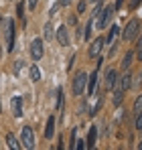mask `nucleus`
<instances>
[{
	"instance_id": "f257e3e1",
	"label": "nucleus",
	"mask_w": 142,
	"mask_h": 150,
	"mask_svg": "<svg viewBox=\"0 0 142 150\" xmlns=\"http://www.w3.org/2000/svg\"><path fill=\"white\" fill-rule=\"evenodd\" d=\"M0 26H2V30H4L6 51H8V53H12V51H14V21H12V18H4Z\"/></svg>"
},
{
	"instance_id": "f03ea898",
	"label": "nucleus",
	"mask_w": 142,
	"mask_h": 150,
	"mask_svg": "<svg viewBox=\"0 0 142 150\" xmlns=\"http://www.w3.org/2000/svg\"><path fill=\"white\" fill-rule=\"evenodd\" d=\"M138 33H140V18H132V21H130L128 25L124 26L122 39H124V41H134Z\"/></svg>"
},
{
	"instance_id": "7ed1b4c3",
	"label": "nucleus",
	"mask_w": 142,
	"mask_h": 150,
	"mask_svg": "<svg viewBox=\"0 0 142 150\" xmlns=\"http://www.w3.org/2000/svg\"><path fill=\"white\" fill-rule=\"evenodd\" d=\"M21 144H23V148H26V150L35 148V134H33V128H31V126H23V132H21Z\"/></svg>"
},
{
	"instance_id": "20e7f679",
	"label": "nucleus",
	"mask_w": 142,
	"mask_h": 150,
	"mask_svg": "<svg viewBox=\"0 0 142 150\" xmlns=\"http://www.w3.org/2000/svg\"><path fill=\"white\" fill-rule=\"evenodd\" d=\"M85 83H87V73H77L75 75V79H73V83H71V89H73V96H81L83 93V89H85Z\"/></svg>"
},
{
	"instance_id": "39448f33",
	"label": "nucleus",
	"mask_w": 142,
	"mask_h": 150,
	"mask_svg": "<svg viewBox=\"0 0 142 150\" xmlns=\"http://www.w3.org/2000/svg\"><path fill=\"white\" fill-rule=\"evenodd\" d=\"M97 16H99L97 26H99V28H106V26H108V23L112 21V16H114V4H108L106 8H102Z\"/></svg>"
},
{
	"instance_id": "423d86ee",
	"label": "nucleus",
	"mask_w": 142,
	"mask_h": 150,
	"mask_svg": "<svg viewBox=\"0 0 142 150\" xmlns=\"http://www.w3.org/2000/svg\"><path fill=\"white\" fill-rule=\"evenodd\" d=\"M43 39H35L33 43H31V57H33V61H41L43 59Z\"/></svg>"
},
{
	"instance_id": "0eeeda50",
	"label": "nucleus",
	"mask_w": 142,
	"mask_h": 150,
	"mask_svg": "<svg viewBox=\"0 0 142 150\" xmlns=\"http://www.w3.org/2000/svg\"><path fill=\"white\" fill-rule=\"evenodd\" d=\"M104 45H106V37H97L94 43L89 45V51H87V55H89V57H97V55L102 53V49H104Z\"/></svg>"
},
{
	"instance_id": "6e6552de",
	"label": "nucleus",
	"mask_w": 142,
	"mask_h": 150,
	"mask_svg": "<svg viewBox=\"0 0 142 150\" xmlns=\"http://www.w3.org/2000/svg\"><path fill=\"white\" fill-rule=\"evenodd\" d=\"M55 37H57V41H59L61 47H69V33H67V26H59Z\"/></svg>"
},
{
	"instance_id": "1a4fd4ad",
	"label": "nucleus",
	"mask_w": 142,
	"mask_h": 150,
	"mask_svg": "<svg viewBox=\"0 0 142 150\" xmlns=\"http://www.w3.org/2000/svg\"><path fill=\"white\" fill-rule=\"evenodd\" d=\"M10 105H12V114L16 116V118H21L23 116V98H12L10 100Z\"/></svg>"
},
{
	"instance_id": "9d476101",
	"label": "nucleus",
	"mask_w": 142,
	"mask_h": 150,
	"mask_svg": "<svg viewBox=\"0 0 142 150\" xmlns=\"http://www.w3.org/2000/svg\"><path fill=\"white\" fill-rule=\"evenodd\" d=\"M116 77H118V73H116L114 69H108V71H106V91H110V89L116 85Z\"/></svg>"
},
{
	"instance_id": "9b49d317",
	"label": "nucleus",
	"mask_w": 142,
	"mask_h": 150,
	"mask_svg": "<svg viewBox=\"0 0 142 150\" xmlns=\"http://www.w3.org/2000/svg\"><path fill=\"white\" fill-rule=\"evenodd\" d=\"M87 77H89V79H87V83H85V85H87V93H89V96H95V85H97V71H94L92 75H87Z\"/></svg>"
},
{
	"instance_id": "f8f14e48",
	"label": "nucleus",
	"mask_w": 142,
	"mask_h": 150,
	"mask_svg": "<svg viewBox=\"0 0 142 150\" xmlns=\"http://www.w3.org/2000/svg\"><path fill=\"white\" fill-rule=\"evenodd\" d=\"M53 134H55V116H49L47 126H45V138L51 140V138H53Z\"/></svg>"
},
{
	"instance_id": "ddd939ff",
	"label": "nucleus",
	"mask_w": 142,
	"mask_h": 150,
	"mask_svg": "<svg viewBox=\"0 0 142 150\" xmlns=\"http://www.w3.org/2000/svg\"><path fill=\"white\" fill-rule=\"evenodd\" d=\"M95 140H97V128L92 126V130H89V134H87V140H85V146H87V148H94Z\"/></svg>"
},
{
	"instance_id": "4468645a",
	"label": "nucleus",
	"mask_w": 142,
	"mask_h": 150,
	"mask_svg": "<svg viewBox=\"0 0 142 150\" xmlns=\"http://www.w3.org/2000/svg\"><path fill=\"white\" fill-rule=\"evenodd\" d=\"M130 85H132V75H130V73H124L122 77H120V89H122V91H126Z\"/></svg>"
},
{
	"instance_id": "2eb2a0df",
	"label": "nucleus",
	"mask_w": 142,
	"mask_h": 150,
	"mask_svg": "<svg viewBox=\"0 0 142 150\" xmlns=\"http://www.w3.org/2000/svg\"><path fill=\"white\" fill-rule=\"evenodd\" d=\"M6 144H8V148H12V150H21V148H23V144H21L12 134H8V136H6Z\"/></svg>"
},
{
	"instance_id": "dca6fc26",
	"label": "nucleus",
	"mask_w": 142,
	"mask_h": 150,
	"mask_svg": "<svg viewBox=\"0 0 142 150\" xmlns=\"http://www.w3.org/2000/svg\"><path fill=\"white\" fill-rule=\"evenodd\" d=\"M102 105H104V98L102 96H97V100H95V103L92 105V110H89V116H95L99 110H102Z\"/></svg>"
},
{
	"instance_id": "f3484780",
	"label": "nucleus",
	"mask_w": 142,
	"mask_h": 150,
	"mask_svg": "<svg viewBox=\"0 0 142 150\" xmlns=\"http://www.w3.org/2000/svg\"><path fill=\"white\" fill-rule=\"evenodd\" d=\"M28 77H31V81H39V79H41V71H39L37 65H33V67L28 69Z\"/></svg>"
},
{
	"instance_id": "a211bd4d",
	"label": "nucleus",
	"mask_w": 142,
	"mask_h": 150,
	"mask_svg": "<svg viewBox=\"0 0 142 150\" xmlns=\"http://www.w3.org/2000/svg\"><path fill=\"white\" fill-rule=\"evenodd\" d=\"M132 59H134V53H132V51H128V53L124 55V61H122V69H128V67L132 65Z\"/></svg>"
},
{
	"instance_id": "6ab92c4d",
	"label": "nucleus",
	"mask_w": 142,
	"mask_h": 150,
	"mask_svg": "<svg viewBox=\"0 0 142 150\" xmlns=\"http://www.w3.org/2000/svg\"><path fill=\"white\" fill-rule=\"evenodd\" d=\"M118 33H120L118 26H112V28H110V35H108V39H106V41H108V45H114V39L118 37Z\"/></svg>"
},
{
	"instance_id": "aec40b11",
	"label": "nucleus",
	"mask_w": 142,
	"mask_h": 150,
	"mask_svg": "<svg viewBox=\"0 0 142 150\" xmlns=\"http://www.w3.org/2000/svg\"><path fill=\"white\" fill-rule=\"evenodd\" d=\"M16 14L21 16V21H23V26H26V18H24V2H18V6H16Z\"/></svg>"
},
{
	"instance_id": "412c9836",
	"label": "nucleus",
	"mask_w": 142,
	"mask_h": 150,
	"mask_svg": "<svg viewBox=\"0 0 142 150\" xmlns=\"http://www.w3.org/2000/svg\"><path fill=\"white\" fill-rule=\"evenodd\" d=\"M43 30H45V41H51L53 39V25L47 23V25L43 26Z\"/></svg>"
},
{
	"instance_id": "4be33fe9",
	"label": "nucleus",
	"mask_w": 142,
	"mask_h": 150,
	"mask_svg": "<svg viewBox=\"0 0 142 150\" xmlns=\"http://www.w3.org/2000/svg\"><path fill=\"white\" fill-rule=\"evenodd\" d=\"M57 110H59V112L63 110V89H61V87L57 89Z\"/></svg>"
},
{
	"instance_id": "5701e85b",
	"label": "nucleus",
	"mask_w": 142,
	"mask_h": 150,
	"mask_svg": "<svg viewBox=\"0 0 142 150\" xmlns=\"http://www.w3.org/2000/svg\"><path fill=\"white\" fill-rule=\"evenodd\" d=\"M134 112H136V114H138V112H142V93L136 98V100H134Z\"/></svg>"
},
{
	"instance_id": "b1692460",
	"label": "nucleus",
	"mask_w": 142,
	"mask_h": 150,
	"mask_svg": "<svg viewBox=\"0 0 142 150\" xmlns=\"http://www.w3.org/2000/svg\"><path fill=\"white\" fill-rule=\"evenodd\" d=\"M92 30H94V21L89 18V23H87V30H85V41L92 39Z\"/></svg>"
},
{
	"instance_id": "393cba45",
	"label": "nucleus",
	"mask_w": 142,
	"mask_h": 150,
	"mask_svg": "<svg viewBox=\"0 0 142 150\" xmlns=\"http://www.w3.org/2000/svg\"><path fill=\"white\" fill-rule=\"evenodd\" d=\"M85 8H87V0H79L77 2V12L81 14V12H85Z\"/></svg>"
},
{
	"instance_id": "a878e982",
	"label": "nucleus",
	"mask_w": 142,
	"mask_h": 150,
	"mask_svg": "<svg viewBox=\"0 0 142 150\" xmlns=\"http://www.w3.org/2000/svg\"><path fill=\"white\" fill-rule=\"evenodd\" d=\"M122 96H124V91H122V89H118V91H116V96H114V103H116V105H120Z\"/></svg>"
},
{
	"instance_id": "bb28decb",
	"label": "nucleus",
	"mask_w": 142,
	"mask_h": 150,
	"mask_svg": "<svg viewBox=\"0 0 142 150\" xmlns=\"http://www.w3.org/2000/svg\"><path fill=\"white\" fill-rule=\"evenodd\" d=\"M134 128H136V130H142V112H138V118H136V122H134Z\"/></svg>"
},
{
	"instance_id": "cd10ccee",
	"label": "nucleus",
	"mask_w": 142,
	"mask_h": 150,
	"mask_svg": "<svg viewBox=\"0 0 142 150\" xmlns=\"http://www.w3.org/2000/svg\"><path fill=\"white\" fill-rule=\"evenodd\" d=\"M23 65H24V61H16V63H14V75H18V73H21Z\"/></svg>"
},
{
	"instance_id": "c85d7f7f",
	"label": "nucleus",
	"mask_w": 142,
	"mask_h": 150,
	"mask_svg": "<svg viewBox=\"0 0 142 150\" xmlns=\"http://www.w3.org/2000/svg\"><path fill=\"white\" fill-rule=\"evenodd\" d=\"M140 2L142 0H130V10H136V8L140 6Z\"/></svg>"
},
{
	"instance_id": "c756f323",
	"label": "nucleus",
	"mask_w": 142,
	"mask_h": 150,
	"mask_svg": "<svg viewBox=\"0 0 142 150\" xmlns=\"http://www.w3.org/2000/svg\"><path fill=\"white\" fill-rule=\"evenodd\" d=\"M59 6H61V4H59V2H55V4L51 6V10H49V16H53V14L57 12V8H59Z\"/></svg>"
},
{
	"instance_id": "7c9ffc66",
	"label": "nucleus",
	"mask_w": 142,
	"mask_h": 150,
	"mask_svg": "<svg viewBox=\"0 0 142 150\" xmlns=\"http://www.w3.org/2000/svg\"><path fill=\"white\" fill-rule=\"evenodd\" d=\"M124 2H126V0H116V4H114V10H120V8L124 6Z\"/></svg>"
},
{
	"instance_id": "2f4dec72",
	"label": "nucleus",
	"mask_w": 142,
	"mask_h": 150,
	"mask_svg": "<svg viewBox=\"0 0 142 150\" xmlns=\"http://www.w3.org/2000/svg\"><path fill=\"white\" fill-rule=\"evenodd\" d=\"M37 2H39V0H26V4H28V8H31V10L37 6Z\"/></svg>"
},
{
	"instance_id": "473e14b6",
	"label": "nucleus",
	"mask_w": 142,
	"mask_h": 150,
	"mask_svg": "<svg viewBox=\"0 0 142 150\" xmlns=\"http://www.w3.org/2000/svg\"><path fill=\"white\" fill-rule=\"evenodd\" d=\"M75 148H77V150H83V148H85V144H83V140H79V142L75 144Z\"/></svg>"
},
{
	"instance_id": "72a5a7b5",
	"label": "nucleus",
	"mask_w": 142,
	"mask_h": 150,
	"mask_svg": "<svg viewBox=\"0 0 142 150\" xmlns=\"http://www.w3.org/2000/svg\"><path fill=\"white\" fill-rule=\"evenodd\" d=\"M73 61H75V53L69 57V65H67V69H71V67H73Z\"/></svg>"
},
{
	"instance_id": "f704fd0d",
	"label": "nucleus",
	"mask_w": 142,
	"mask_h": 150,
	"mask_svg": "<svg viewBox=\"0 0 142 150\" xmlns=\"http://www.w3.org/2000/svg\"><path fill=\"white\" fill-rule=\"evenodd\" d=\"M136 49H142V33H140V37H138V41H136Z\"/></svg>"
},
{
	"instance_id": "c9c22d12",
	"label": "nucleus",
	"mask_w": 142,
	"mask_h": 150,
	"mask_svg": "<svg viewBox=\"0 0 142 150\" xmlns=\"http://www.w3.org/2000/svg\"><path fill=\"white\" fill-rule=\"evenodd\" d=\"M59 4H61V6H69L71 0H59Z\"/></svg>"
},
{
	"instance_id": "e433bc0d",
	"label": "nucleus",
	"mask_w": 142,
	"mask_h": 150,
	"mask_svg": "<svg viewBox=\"0 0 142 150\" xmlns=\"http://www.w3.org/2000/svg\"><path fill=\"white\" fill-rule=\"evenodd\" d=\"M69 25H77V16H69Z\"/></svg>"
},
{
	"instance_id": "4c0bfd02",
	"label": "nucleus",
	"mask_w": 142,
	"mask_h": 150,
	"mask_svg": "<svg viewBox=\"0 0 142 150\" xmlns=\"http://www.w3.org/2000/svg\"><path fill=\"white\" fill-rule=\"evenodd\" d=\"M87 2H92V4H94V6H95V4H102L104 0H87Z\"/></svg>"
},
{
	"instance_id": "58836bf2",
	"label": "nucleus",
	"mask_w": 142,
	"mask_h": 150,
	"mask_svg": "<svg viewBox=\"0 0 142 150\" xmlns=\"http://www.w3.org/2000/svg\"><path fill=\"white\" fill-rule=\"evenodd\" d=\"M136 55H138V59H142V49H138V53H136Z\"/></svg>"
},
{
	"instance_id": "ea45409f",
	"label": "nucleus",
	"mask_w": 142,
	"mask_h": 150,
	"mask_svg": "<svg viewBox=\"0 0 142 150\" xmlns=\"http://www.w3.org/2000/svg\"><path fill=\"white\" fill-rule=\"evenodd\" d=\"M138 148H140V150H142V142H140V144H138Z\"/></svg>"
},
{
	"instance_id": "a19ab883",
	"label": "nucleus",
	"mask_w": 142,
	"mask_h": 150,
	"mask_svg": "<svg viewBox=\"0 0 142 150\" xmlns=\"http://www.w3.org/2000/svg\"><path fill=\"white\" fill-rule=\"evenodd\" d=\"M0 25H2V16H0Z\"/></svg>"
},
{
	"instance_id": "79ce46f5",
	"label": "nucleus",
	"mask_w": 142,
	"mask_h": 150,
	"mask_svg": "<svg viewBox=\"0 0 142 150\" xmlns=\"http://www.w3.org/2000/svg\"><path fill=\"white\" fill-rule=\"evenodd\" d=\"M0 57H2V49H0Z\"/></svg>"
},
{
	"instance_id": "37998d69",
	"label": "nucleus",
	"mask_w": 142,
	"mask_h": 150,
	"mask_svg": "<svg viewBox=\"0 0 142 150\" xmlns=\"http://www.w3.org/2000/svg\"><path fill=\"white\" fill-rule=\"evenodd\" d=\"M0 112H2V105H0Z\"/></svg>"
}]
</instances>
